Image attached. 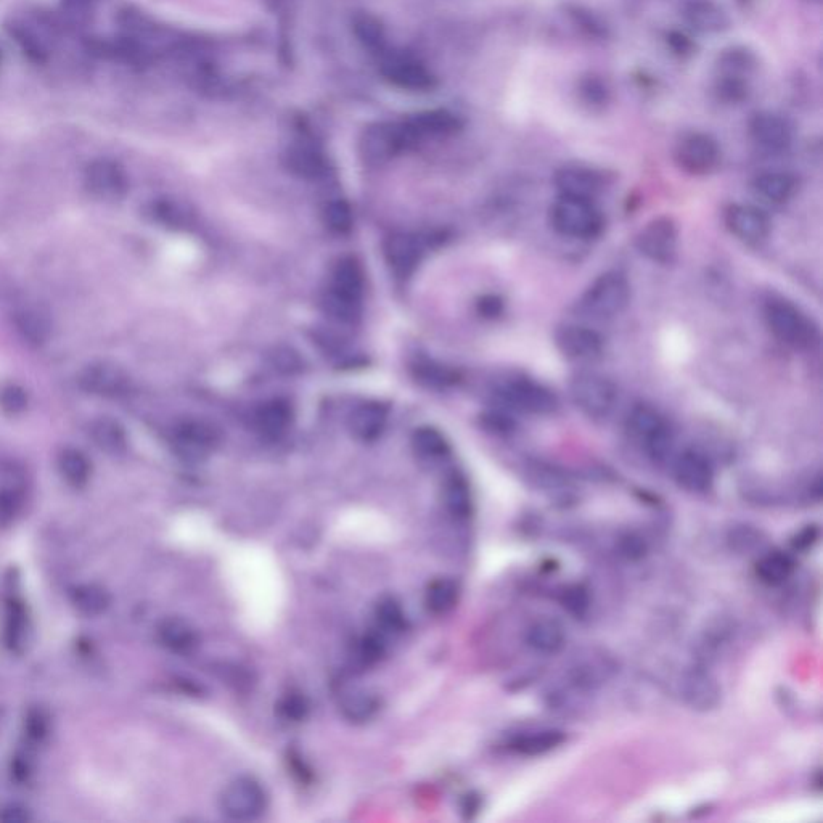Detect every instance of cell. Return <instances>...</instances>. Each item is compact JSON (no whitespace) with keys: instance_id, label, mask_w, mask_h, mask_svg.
<instances>
[{"instance_id":"49","label":"cell","mask_w":823,"mask_h":823,"mask_svg":"<svg viewBox=\"0 0 823 823\" xmlns=\"http://www.w3.org/2000/svg\"><path fill=\"white\" fill-rule=\"evenodd\" d=\"M324 221L328 229L336 234H346L353 229V209L346 201L336 200L328 203L324 209Z\"/></svg>"},{"instance_id":"30","label":"cell","mask_w":823,"mask_h":823,"mask_svg":"<svg viewBox=\"0 0 823 823\" xmlns=\"http://www.w3.org/2000/svg\"><path fill=\"white\" fill-rule=\"evenodd\" d=\"M291 418H293V414H291V407L288 406L287 402H266L254 414V426L261 435L267 436V438H279L287 431Z\"/></svg>"},{"instance_id":"55","label":"cell","mask_w":823,"mask_h":823,"mask_svg":"<svg viewBox=\"0 0 823 823\" xmlns=\"http://www.w3.org/2000/svg\"><path fill=\"white\" fill-rule=\"evenodd\" d=\"M26 729H28L29 740H33V742L36 743H41L42 740L47 737V730H49L47 717L44 716L41 711H36V713L29 714L28 722H26Z\"/></svg>"},{"instance_id":"32","label":"cell","mask_w":823,"mask_h":823,"mask_svg":"<svg viewBox=\"0 0 823 823\" xmlns=\"http://www.w3.org/2000/svg\"><path fill=\"white\" fill-rule=\"evenodd\" d=\"M91 438L95 446L107 454L119 455L126 451V431L113 418L100 417L92 422Z\"/></svg>"},{"instance_id":"36","label":"cell","mask_w":823,"mask_h":823,"mask_svg":"<svg viewBox=\"0 0 823 823\" xmlns=\"http://www.w3.org/2000/svg\"><path fill=\"white\" fill-rule=\"evenodd\" d=\"M320 306L330 319L340 324H354L361 317V299L344 295L333 288L325 291L320 299Z\"/></svg>"},{"instance_id":"57","label":"cell","mask_w":823,"mask_h":823,"mask_svg":"<svg viewBox=\"0 0 823 823\" xmlns=\"http://www.w3.org/2000/svg\"><path fill=\"white\" fill-rule=\"evenodd\" d=\"M476 308H478L481 316L486 317V319H496V317L502 316V312H504V299L496 295H486L478 299Z\"/></svg>"},{"instance_id":"60","label":"cell","mask_w":823,"mask_h":823,"mask_svg":"<svg viewBox=\"0 0 823 823\" xmlns=\"http://www.w3.org/2000/svg\"><path fill=\"white\" fill-rule=\"evenodd\" d=\"M582 94L589 103H603L606 100V89L597 79H587L582 84Z\"/></svg>"},{"instance_id":"4","label":"cell","mask_w":823,"mask_h":823,"mask_svg":"<svg viewBox=\"0 0 823 823\" xmlns=\"http://www.w3.org/2000/svg\"><path fill=\"white\" fill-rule=\"evenodd\" d=\"M412 145L414 142L404 124L375 123L362 132L359 152L365 163L381 166Z\"/></svg>"},{"instance_id":"46","label":"cell","mask_w":823,"mask_h":823,"mask_svg":"<svg viewBox=\"0 0 823 823\" xmlns=\"http://www.w3.org/2000/svg\"><path fill=\"white\" fill-rule=\"evenodd\" d=\"M375 619L381 631L388 634H399L406 629V613L402 610L401 603L393 597L381 598L375 606Z\"/></svg>"},{"instance_id":"11","label":"cell","mask_w":823,"mask_h":823,"mask_svg":"<svg viewBox=\"0 0 823 823\" xmlns=\"http://www.w3.org/2000/svg\"><path fill=\"white\" fill-rule=\"evenodd\" d=\"M721 160V148L708 134L693 132L680 140L676 148V161L682 171L692 176H705L713 171Z\"/></svg>"},{"instance_id":"48","label":"cell","mask_w":823,"mask_h":823,"mask_svg":"<svg viewBox=\"0 0 823 823\" xmlns=\"http://www.w3.org/2000/svg\"><path fill=\"white\" fill-rule=\"evenodd\" d=\"M4 624V642L5 647L17 652L23 645L26 639V615L20 605H10L7 616H5Z\"/></svg>"},{"instance_id":"5","label":"cell","mask_w":823,"mask_h":823,"mask_svg":"<svg viewBox=\"0 0 823 823\" xmlns=\"http://www.w3.org/2000/svg\"><path fill=\"white\" fill-rule=\"evenodd\" d=\"M571 398L582 414L594 420L606 418L616 404V388L608 378L594 372H581L571 380Z\"/></svg>"},{"instance_id":"21","label":"cell","mask_w":823,"mask_h":823,"mask_svg":"<svg viewBox=\"0 0 823 823\" xmlns=\"http://www.w3.org/2000/svg\"><path fill=\"white\" fill-rule=\"evenodd\" d=\"M750 132L754 142L767 152L780 153L790 147L791 127L782 116L758 113L751 119Z\"/></svg>"},{"instance_id":"15","label":"cell","mask_w":823,"mask_h":823,"mask_svg":"<svg viewBox=\"0 0 823 823\" xmlns=\"http://www.w3.org/2000/svg\"><path fill=\"white\" fill-rule=\"evenodd\" d=\"M560 353L571 361H595L603 353V338L595 330L582 325H566L555 333Z\"/></svg>"},{"instance_id":"6","label":"cell","mask_w":823,"mask_h":823,"mask_svg":"<svg viewBox=\"0 0 823 823\" xmlns=\"http://www.w3.org/2000/svg\"><path fill=\"white\" fill-rule=\"evenodd\" d=\"M269 796L263 785L251 777H240L222 791L221 809L237 822L256 820L266 812Z\"/></svg>"},{"instance_id":"31","label":"cell","mask_w":823,"mask_h":823,"mask_svg":"<svg viewBox=\"0 0 823 823\" xmlns=\"http://www.w3.org/2000/svg\"><path fill=\"white\" fill-rule=\"evenodd\" d=\"M388 409L378 402H369L354 412L351 417V431L362 441H373L385 428Z\"/></svg>"},{"instance_id":"17","label":"cell","mask_w":823,"mask_h":823,"mask_svg":"<svg viewBox=\"0 0 823 823\" xmlns=\"http://www.w3.org/2000/svg\"><path fill=\"white\" fill-rule=\"evenodd\" d=\"M218 431L205 422H184L174 431L177 452L189 460L205 459L218 444Z\"/></svg>"},{"instance_id":"25","label":"cell","mask_w":823,"mask_h":823,"mask_svg":"<svg viewBox=\"0 0 823 823\" xmlns=\"http://www.w3.org/2000/svg\"><path fill=\"white\" fill-rule=\"evenodd\" d=\"M285 163L293 174L303 179H317L327 168V161L319 148L308 142H296L285 153Z\"/></svg>"},{"instance_id":"53","label":"cell","mask_w":823,"mask_h":823,"mask_svg":"<svg viewBox=\"0 0 823 823\" xmlns=\"http://www.w3.org/2000/svg\"><path fill=\"white\" fill-rule=\"evenodd\" d=\"M21 507V491L17 486H9L0 491V520H12Z\"/></svg>"},{"instance_id":"33","label":"cell","mask_w":823,"mask_h":823,"mask_svg":"<svg viewBox=\"0 0 823 823\" xmlns=\"http://www.w3.org/2000/svg\"><path fill=\"white\" fill-rule=\"evenodd\" d=\"M460 586L459 582L451 578H439L430 582L426 587L425 606L426 610L433 615H446L454 610L459 603Z\"/></svg>"},{"instance_id":"3","label":"cell","mask_w":823,"mask_h":823,"mask_svg":"<svg viewBox=\"0 0 823 823\" xmlns=\"http://www.w3.org/2000/svg\"><path fill=\"white\" fill-rule=\"evenodd\" d=\"M767 327L778 341L791 348L809 349L817 343V330L798 306L785 299H772L764 308Z\"/></svg>"},{"instance_id":"23","label":"cell","mask_w":823,"mask_h":823,"mask_svg":"<svg viewBox=\"0 0 823 823\" xmlns=\"http://www.w3.org/2000/svg\"><path fill=\"white\" fill-rule=\"evenodd\" d=\"M423 248L418 238L407 234H396L385 243V258L389 269L401 279L414 274L422 259Z\"/></svg>"},{"instance_id":"19","label":"cell","mask_w":823,"mask_h":823,"mask_svg":"<svg viewBox=\"0 0 823 823\" xmlns=\"http://www.w3.org/2000/svg\"><path fill=\"white\" fill-rule=\"evenodd\" d=\"M402 124L406 127L415 145L418 140L425 139V137L452 136L462 129L463 121L452 111L430 110L417 113Z\"/></svg>"},{"instance_id":"26","label":"cell","mask_w":823,"mask_h":823,"mask_svg":"<svg viewBox=\"0 0 823 823\" xmlns=\"http://www.w3.org/2000/svg\"><path fill=\"white\" fill-rule=\"evenodd\" d=\"M685 20L700 33H721L729 26L727 13L713 0H690L685 5Z\"/></svg>"},{"instance_id":"56","label":"cell","mask_w":823,"mask_h":823,"mask_svg":"<svg viewBox=\"0 0 823 823\" xmlns=\"http://www.w3.org/2000/svg\"><path fill=\"white\" fill-rule=\"evenodd\" d=\"M282 709L283 716L287 717V719H291V721H301L308 713V703L306 700L301 697H296V695H291V697L285 698L282 701Z\"/></svg>"},{"instance_id":"10","label":"cell","mask_w":823,"mask_h":823,"mask_svg":"<svg viewBox=\"0 0 823 823\" xmlns=\"http://www.w3.org/2000/svg\"><path fill=\"white\" fill-rule=\"evenodd\" d=\"M380 70L386 81L404 91L426 92L435 86V79L430 71L412 55L386 52L381 55Z\"/></svg>"},{"instance_id":"16","label":"cell","mask_w":823,"mask_h":823,"mask_svg":"<svg viewBox=\"0 0 823 823\" xmlns=\"http://www.w3.org/2000/svg\"><path fill=\"white\" fill-rule=\"evenodd\" d=\"M680 693L690 708L700 713H708L719 706L722 690L708 671L693 668L685 672L680 682Z\"/></svg>"},{"instance_id":"51","label":"cell","mask_w":823,"mask_h":823,"mask_svg":"<svg viewBox=\"0 0 823 823\" xmlns=\"http://www.w3.org/2000/svg\"><path fill=\"white\" fill-rule=\"evenodd\" d=\"M561 606L565 608L570 615L576 618L586 616L590 608L589 592L582 586L568 587V589L561 594Z\"/></svg>"},{"instance_id":"40","label":"cell","mask_w":823,"mask_h":823,"mask_svg":"<svg viewBox=\"0 0 823 823\" xmlns=\"http://www.w3.org/2000/svg\"><path fill=\"white\" fill-rule=\"evenodd\" d=\"M58 471L71 488L81 489L91 480V462L78 449H66L58 457Z\"/></svg>"},{"instance_id":"41","label":"cell","mask_w":823,"mask_h":823,"mask_svg":"<svg viewBox=\"0 0 823 823\" xmlns=\"http://www.w3.org/2000/svg\"><path fill=\"white\" fill-rule=\"evenodd\" d=\"M613 666L605 656H592L578 661L571 671V680L578 688H595L610 677Z\"/></svg>"},{"instance_id":"34","label":"cell","mask_w":823,"mask_h":823,"mask_svg":"<svg viewBox=\"0 0 823 823\" xmlns=\"http://www.w3.org/2000/svg\"><path fill=\"white\" fill-rule=\"evenodd\" d=\"M158 639L161 645L171 652L187 653L197 645V634L184 619H164L158 627Z\"/></svg>"},{"instance_id":"7","label":"cell","mask_w":823,"mask_h":823,"mask_svg":"<svg viewBox=\"0 0 823 823\" xmlns=\"http://www.w3.org/2000/svg\"><path fill=\"white\" fill-rule=\"evenodd\" d=\"M632 435L645 446V451L656 462H663L672 449V431L655 409L637 406L627 420Z\"/></svg>"},{"instance_id":"35","label":"cell","mask_w":823,"mask_h":823,"mask_svg":"<svg viewBox=\"0 0 823 823\" xmlns=\"http://www.w3.org/2000/svg\"><path fill=\"white\" fill-rule=\"evenodd\" d=\"M364 287V271H362L361 264L357 263L356 259H341L333 267L332 287H330L333 290L361 299Z\"/></svg>"},{"instance_id":"38","label":"cell","mask_w":823,"mask_h":823,"mask_svg":"<svg viewBox=\"0 0 823 823\" xmlns=\"http://www.w3.org/2000/svg\"><path fill=\"white\" fill-rule=\"evenodd\" d=\"M444 505L454 518L465 520L473 512V497L467 480L460 475L447 478L443 491Z\"/></svg>"},{"instance_id":"8","label":"cell","mask_w":823,"mask_h":823,"mask_svg":"<svg viewBox=\"0 0 823 823\" xmlns=\"http://www.w3.org/2000/svg\"><path fill=\"white\" fill-rule=\"evenodd\" d=\"M12 34L34 62H46L58 42V26L46 15H26L13 21Z\"/></svg>"},{"instance_id":"28","label":"cell","mask_w":823,"mask_h":823,"mask_svg":"<svg viewBox=\"0 0 823 823\" xmlns=\"http://www.w3.org/2000/svg\"><path fill=\"white\" fill-rule=\"evenodd\" d=\"M526 643L534 652L555 655L565 645V629L555 619H539L526 632Z\"/></svg>"},{"instance_id":"43","label":"cell","mask_w":823,"mask_h":823,"mask_svg":"<svg viewBox=\"0 0 823 823\" xmlns=\"http://www.w3.org/2000/svg\"><path fill=\"white\" fill-rule=\"evenodd\" d=\"M343 716L354 724H364L377 716L380 700L369 692H354L341 703Z\"/></svg>"},{"instance_id":"12","label":"cell","mask_w":823,"mask_h":823,"mask_svg":"<svg viewBox=\"0 0 823 823\" xmlns=\"http://www.w3.org/2000/svg\"><path fill=\"white\" fill-rule=\"evenodd\" d=\"M677 226L671 218H656L640 230L637 248L653 263L669 264L677 253Z\"/></svg>"},{"instance_id":"54","label":"cell","mask_w":823,"mask_h":823,"mask_svg":"<svg viewBox=\"0 0 823 823\" xmlns=\"http://www.w3.org/2000/svg\"><path fill=\"white\" fill-rule=\"evenodd\" d=\"M272 365L283 373H295L301 369L298 354L287 348L275 349V353L272 354Z\"/></svg>"},{"instance_id":"50","label":"cell","mask_w":823,"mask_h":823,"mask_svg":"<svg viewBox=\"0 0 823 823\" xmlns=\"http://www.w3.org/2000/svg\"><path fill=\"white\" fill-rule=\"evenodd\" d=\"M28 407V393L20 385H5L0 388V409L5 414L18 415Z\"/></svg>"},{"instance_id":"59","label":"cell","mask_w":823,"mask_h":823,"mask_svg":"<svg viewBox=\"0 0 823 823\" xmlns=\"http://www.w3.org/2000/svg\"><path fill=\"white\" fill-rule=\"evenodd\" d=\"M621 550H623L624 557L629 558V560H640L647 552V545L640 537L627 536L623 539Z\"/></svg>"},{"instance_id":"22","label":"cell","mask_w":823,"mask_h":823,"mask_svg":"<svg viewBox=\"0 0 823 823\" xmlns=\"http://www.w3.org/2000/svg\"><path fill=\"white\" fill-rule=\"evenodd\" d=\"M677 483L690 492H708L713 488L714 471L711 463L700 452L687 451L680 455L674 468Z\"/></svg>"},{"instance_id":"52","label":"cell","mask_w":823,"mask_h":823,"mask_svg":"<svg viewBox=\"0 0 823 823\" xmlns=\"http://www.w3.org/2000/svg\"><path fill=\"white\" fill-rule=\"evenodd\" d=\"M730 541H732L733 549H737L738 552H751L761 544V533L751 526H740L732 531Z\"/></svg>"},{"instance_id":"2","label":"cell","mask_w":823,"mask_h":823,"mask_svg":"<svg viewBox=\"0 0 823 823\" xmlns=\"http://www.w3.org/2000/svg\"><path fill=\"white\" fill-rule=\"evenodd\" d=\"M631 301V285L626 275L608 271L592 282L579 301V308L594 319H611L627 308Z\"/></svg>"},{"instance_id":"24","label":"cell","mask_w":823,"mask_h":823,"mask_svg":"<svg viewBox=\"0 0 823 823\" xmlns=\"http://www.w3.org/2000/svg\"><path fill=\"white\" fill-rule=\"evenodd\" d=\"M555 185L560 190V195L594 200L603 189V179L594 169L565 166L555 174Z\"/></svg>"},{"instance_id":"27","label":"cell","mask_w":823,"mask_h":823,"mask_svg":"<svg viewBox=\"0 0 823 823\" xmlns=\"http://www.w3.org/2000/svg\"><path fill=\"white\" fill-rule=\"evenodd\" d=\"M565 733L557 729L529 730L513 738L510 748L521 756H542L557 750L565 743Z\"/></svg>"},{"instance_id":"14","label":"cell","mask_w":823,"mask_h":823,"mask_svg":"<svg viewBox=\"0 0 823 823\" xmlns=\"http://www.w3.org/2000/svg\"><path fill=\"white\" fill-rule=\"evenodd\" d=\"M79 386L100 398H119L129 388L126 372L111 362H94L79 373Z\"/></svg>"},{"instance_id":"62","label":"cell","mask_w":823,"mask_h":823,"mask_svg":"<svg viewBox=\"0 0 823 823\" xmlns=\"http://www.w3.org/2000/svg\"><path fill=\"white\" fill-rule=\"evenodd\" d=\"M817 541H819V528L817 526H807L795 537L793 544H795L796 549L807 550L811 549Z\"/></svg>"},{"instance_id":"1","label":"cell","mask_w":823,"mask_h":823,"mask_svg":"<svg viewBox=\"0 0 823 823\" xmlns=\"http://www.w3.org/2000/svg\"><path fill=\"white\" fill-rule=\"evenodd\" d=\"M550 224L563 237L592 240L602 234L605 221L594 200L560 195L550 208Z\"/></svg>"},{"instance_id":"29","label":"cell","mask_w":823,"mask_h":823,"mask_svg":"<svg viewBox=\"0 0 823 823\" xmlns=\"http://www.w3.org/2000/svg\"><path fill=\"white\" fill-rule=\"evenodd\" d=\"M753 187L754 192L758 193L762 200L774 203V205H783L793 198L798 184H796L795 177L788 172L774 171L764 172L756 177Z\"/></svg>"},{"instance_id":"37","label":"cell","mask_w":823,"mask_h":823,"mask_svg":"<svg viewBox=\"0 0 823 823\" xmlns=\"http://www.w3.org/2000/svg\"><path fill=\"white\" fill-rule=\"evenodd\" d=\"M353 33L370 54L380 57L386 54V31L378 18L369 13L356 15L353 20Z\"/></svg>"},{"instance_id":"20","label":"cell","mask_w":823,"mask_h":823,"mask_svg":"<svg viewBox=\"0 0 823 823\" xmlns=\"http://www.w3.org/2000/svg\"><path fill=\"white\" fill-rule=\"evenodd\" d=\"M13 324L23 340L41 346L52 335V317L42 304L21 303L13 311Z\"/></svg>"},{"instance_id":"58","label":"cell","mask_w":823,"mask_h":823,"mask_svg":"<svg viewBox=\"0 0 823 823\" xmlns=\"http://www.w3.org/2000/svg\"><path fill=\"white\" fill-rule=\"evenodd\" d=\"M33 820V815L20 804H9L0 809V822L2 823H26Z\"/></svg>"},{"instance_id":"42","label":"cell","mask_w":823,"mask_h":823,"mask_svg":"<svg viewBox=\"0 0 823 823\" xmlns=\"http://www.w3.org/2000/svg\"><path fill=\"white\" fill-rule=\"evenodd\" d=\"M73 605L76 610L86 616H100L110 608L111 598L107 590L95 584H86L74 590Z\"/></svg>"},{"instance_id":"61","label":"cell","mask_w":823,"mask_h":823,"mask_svg":"<svg viewBox=\"0 0 823 823\" xmlns=\"http://www.w3.org/2000/svg\"><path fill=\"white\" fill-rule=\"evenodd\" d=\"M483 422L488 430L492 433H499V435H505L513 430V422L507 415L489 414L483 418Z\"/></svg>"},{"instance_id":"9","label":"cell","mask_w":823,"mask_h":823,"mask_svg":"<svg viewBox=\"0 0 823 823\" xmlns=\"http://www.w3.org/2000/svg\"><path fill=\"white\" fill-rule=\"evenodd\" d=\"M500 398L515 410L531 415H550L558 409L557 394L528 378H513L499 391Z\"/></svg>"},{"instance_id":"39","label":"cell","mask_w":823,"mask_h":823,"mask_svg":"<svg viewBox=\"0 0 823 823\" xmlns=\"http://www.w3.org/2000/svg\"><path fill=\"white\" fill-rule=\"evenodd\" d=\"M795 571V560L783 552L766 553L756 565L759 581L767 586H780Z\"/></svg>"},{"instance_id":"18","label":"cell","mask_w":823,"mask_h":823,"mask_svg":"<svg viewBox=\"0 0 823 823\" xmlns=\"http://www.w3.org/2000/svg\"><path fill=\"white\" fill-rule=\"evenodd\" d=\"M725 226L743 242L756 243L767 238L770 221L767 214L750 205H732L725 211Z\"/></svg>"},{"instance_id":"44","label":"cell","mask_w":823,"mask_h":823,"mask_svg":"<svg viewBox=\"0 0 823 823\" xmlns=\"http://www.w3.org/2000/svg\"><path fill=\"white\" fill-rule=\"evenodd\" d=\"M150 216L153 221L168 229H185L192 222V213L189 209L181 205L179 201L168 200V198L155 201L150 206Z\"/></svg>"},{"instance_id":"45","label":"cell","mask_w":823,"mask_h":823,"mask_svg":"<svg viewBox=\"0 0 823 823\" xmlns=\"http://www.w3.org/2000/svg\"><path fill=\"white\" fill-rule=\"evenodd\" d=\"M412 447L415 454L426 460L443 459L444 455L449 454L446 438L430 426H423L415 431L412 436Z\"/></svg>"},{"instance_id":"13","label":"cell","mask_w":823,"mask_h":823,"mask_svg":"<svg viewBox=\"0 0 823 823\" xmlns=\"http://www.w3.org/2000/svg\"><path fill=\"white\" fill-rule=\"evenodd\" d=\"M86 187L99 200L116 201L126 195L127 176L123 166L108 158L92 161L86 169Z\"/></svg>"},{"instance_id":"47","label":"cell","mask_w":823,"mask_h":823,"mask_svg":"<svg viewBox=\"0 0 823 823\" xmlns=\"http://www.w3.org/2000/svg\"><path fill=\"white\" fill-rule=\"evenodd\" d=\"M415 378L430 388H447L457 381V373L435 361H418L412 367Z\"/></svg>"}]
</instances>
